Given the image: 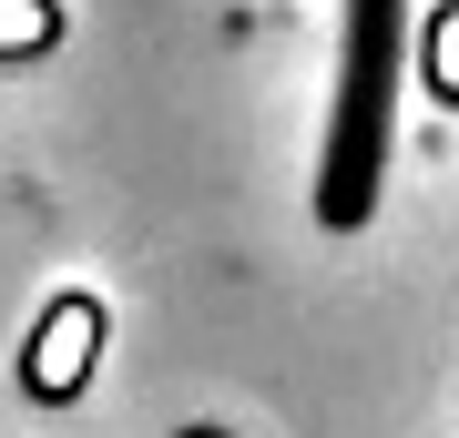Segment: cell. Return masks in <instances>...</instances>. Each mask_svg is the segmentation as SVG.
I'll use <instances>...</instances> for the list:
<instances>
[{"label": "cell", "instance_id": "6da1fadb", "mask_svg": "<svg viewBox=\"0 0 459 438\" xmlns=\"http://www.w3.org/2000/svg\"><path fill=\"white\" fill-rule=\"evenodd\" d=\"M398 72H409V0H347L337 102H327V143H316V225H337V235H358L388 194Z\"/></svg>", "mask_w": 459, "mask_h": 438}, {"label": "cell", "instance_id": "7a4b0ae2", "mask_svg": "<svg viewBox=\"0 0 459 438\" xmlns=\"http://www.w3.org/2000/svg\"><path fill=\"white\" fill-rule=\"evenodd\" d=\"M174 438H225V428H174Z\"/></svg>", "mask_w": 459, "mask_h": 438}]
</instances>
